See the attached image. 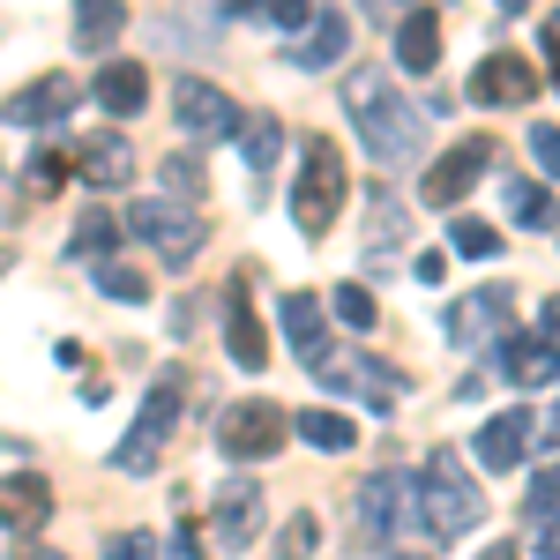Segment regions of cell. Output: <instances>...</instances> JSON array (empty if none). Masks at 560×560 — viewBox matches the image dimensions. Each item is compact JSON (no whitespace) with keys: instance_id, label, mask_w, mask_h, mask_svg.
Segmentation results:
<instances>
[{"instance_id":"cell-8","label":"cell","mask_w":560,"mask_h":560,"mask_svg":"<svg viewBox=\"0 0 560 560\" xmlns=\"http://www.w3.org/2000/svg\"><path fill=\"white\" fill-rule=\"evenodd\" d=\"M173 120H179V135H195V142H224V135H240V105L217 83H202V75H179Z\"/></svg>"},{"instance_id":"cell-14","label":"cell","mask_w":560,"mask_h":560,"mask_svg":"<svg viewBox=\"0 0 560 560\" xmlns=\"http://www.w3.org/2000/svg\"><path fill=\"white\" fill-rule=\"evenodd\" d=\"M411 501V478H396V471H374L366 486H359V538L366 546H388V530H396V509Z\"/></svg>"},{"instance_id":"cell-47","label":"cell","mask_w":560,"mask_h":560,"mask_svg":"<svg viewBox=\"0 0 560 560\" xmlns=\"http://www.w3.org/2000/svg\"><path fill=\"white\" fill-rule=\"evenodd\" d=\"M23 560H52V553H23Z\"/></svg>"},{"instance_id":"cell-6","label":"cell","mask_w":560,"mask_h":560,"mask_svg":"<svg viewBox=\"0 0 560 560\" xmlns=\"http://www.w3.org/2000/svg\"><path fill=\"white\" fill-rule=\"evenodd\" d=\"M128 232L142 240V247H158V261H173V269H179V261H195V255H202V240H210V224L187 210V202H165V195H158V202H135Z\"/></svg>"},{"instance_id":"cell-37","label":"cell","mask_w":560,"mask_h":560,"mask_svg":"<svg viewBox=\"0 0 560 560\" xmlns=\"http://www.w3.org/2000/svg\"><path fill=\"white\" fill-rule=\"evenodd\" d=\"M165 187L173 195H202V165L195 158H165Z\"/></svg>"},{"instance_id":"cell-40","label":"cell","mask_w":560,"mask_h":560,"mask_svg":"<svg viewBox=\"0 0 560 560\" xmlns=\"http://www.w3.org/2000/svg\"><path fill=\"white\" fill-rule=\"evenodd\" d=\"M165 560H202V538H195V523H179L173 538H165Z\"/></svg>"},{"instance_id":"cell-38","label":"cell","mask_w":560,"mask_h":560,"mask_svg":"<svg viewBox=\"0 0 560 560\" xmlns=\"http://www.w3.org/2000/svg\"><path fill=\"white\" fill-rule=\"evenodd\" d=\"M366 210H374V240H396V232H404V217H396V195H382V187H374V202H366Z\"/></svg>"},{"instance_id":"cell-24","label":"cell","mask_w":560,"mask_h":560,"mask_svg":"<svg viewBox=\"0 0 560 560\" xmlns=\"http://www.w3.org/2000/svg\"><path fill=\"white\" fill-rule=\"evenodd\" d=\"M128 31V0H75V45L105 52V45Z\"/></svg>"},{"instance_id":"cell-18","label":"cell","mask_w":560,"mask_h":560,"mask_svg":"<svg viewBox=\"0 0 560 560\" xmlns=\"http://www.w3.org/2000/svg\"><path fill=\"white\" fill-rule=\"evenodd\" d=\"M523 448H530V411H501V419L478 427V464L486 471H516Z\"/></svg>"},{"instance_id":"cell-29","label":"cell","mask_w":560,"mask_h":560,"mask_svg":"<svg viewBox=\"0 0 560 560\" xmlns=\"http://www.w3.org/2000/svg\"><path fill=\"white\" fill-rule=\"evenodd\" d=\"M448 240H456V255H471V261L501 255V232H493V224H478V217H456V224H448Z\"/></svg>"},{"instance_id":"cell-43","label":"cell","mask_w":560,"mask_h":560,"mask_svg":"<svg viewBox=\"0 0 560 560\" xmlns=\"http://www.w3.org/2000/svg\"><path fill=\"white\" fill-rule=\"evenodd\" d=\"M538 560H560V523H546V538H538Z\"/></svg>"},{"instance_id":"cell-17","label":"cell","mask_w":560,"mask_h":560,"mask_svg":"<svg viewBox=\"0 0 560 560\" xmlns=\"http://www.w3.org/2000/svg\"><path fill=\"white\" fill-rule=\"evenodd\" d=\"M224 351L240 359V374L269 366V345H261V322H255V306H247V284H232V300H224Z\"/></svg>"},{"instance_id":"cell-2","label":"cell","mask_w":560,"mask_h":560,"mask_svg":"<svg viewBox=\"0 0 560 560\" xmlns=\"http://www.w3.org/2000/svg\"><path fill=\"white\" fill-rule=\"evenodd\" d=\"M411 516L427 523L433 546H448V538H464L478 516H486V501H478V486L464 478V464L441 448V456H427L419 464V478H411Z\"/></svg>"},{"instance_id":"cell-10","label":"cell","mask_w":560,"mask_h":560,"mask_svg":"<svg viewBox=\"0 0 560 560\" xmlns=\"http://www.w3.org/2000/svg\"><path fill=\"white\" fill-rule=\"evenodd\" d=\"M486 165H493V142H486V135H478V142H456V150H448V158L419 179V195H427L433 210H456L478 179H486Z\"/></svg>"},{"instance_id":"cell-42","label":"cell","mask_w":560,"mask_h":560,"mask_svg":"<svg viewBox=\"0 0 560 560\" xmlns=\"http://www.w3.org/2000/svg\"><path fill=\"white\" fill-rule=\"evenodd\" d=\"M441 269H448V255H433V247H427V255H419V284H441Z\"/></svg>"},{"instance_id":"cell-28","label":"cell","mask_w":560,"mask_h":560,"mask_svg":"<svg viewBox=\"0 0 560 560\" xmlns=\"http://www.w3.org/2000/svg\"><path fill=\"white\" fill-rule=\"evenodd\" d=\"M509 210H516V224H530V232H546V224H560L553 195H546V187H530V179H516V187H509Z\"/></svg>"},{"instance_id":"cell-27","label":"cell","mask_w":560,"mask_h":560,"mask_svg":"<svg viewBox=\"0 0 560 560\" xmlns=\"http://www.w3.org/2000/svg\"><path fill=\"white\" fill-rule=\"evenodd\" d=\"M277 150H284V128H277L269 113H255V120H247V173L269 179L277 173Z\"/></svg>"},{"instance_id":"cell-13","label":"cell","mask_w":560,"mask_h":560,"mask_svg":"<svg viewBox=\"0 0 560 560\" xmlns=\"http://www.w3.org/2000/svg\"><path fill=\"white\" fill-rule=\"evenodd\" d=\"M75 97H83V90L68 83V75H38V83H23L0 105V120H8V128H52V120L75 113Z\"/></svg>"},{"instance_id":"cell-1","label":"cell","mask_w":560,"mask_h":560,"mask_svg":"<svg viewBox=\"0 0 560 560\" xmlns=\"http://www.w3.org/2000/svg\"><path fill=\"white\" fill-rule=\"evenodd\" d=\"M345 113H351V128H359L374 165H411L427 150V113L411 97H396V83L374 75V68H359L345 83Z\"/></svg>"},{"instance_id":"cell-16","label":"cell","mask_w":560,"mask_h":560,"mask_svg":"<svg viewBox=\"0 0 560 560\" xmlns=\"http://www.w3.org/2000/svg\"><path fill=\"white\" fill-rule=\"evenodd\" d=\"M345 52H351V23L337 8H314V15H306V38H292L284 60H292V68H337Z\"/></svg>"},{"instance_id":"cell-44","label":"cell","mask_w":560,"mask_h":560,"mask_svg":"<svg viewBox=\"0 0 560 560\" xmlns=\"http://www.w3.org/2000/svg\"><path fill=\"white\" fill-rule=\"evenodd\" d=\"M486 560H516V546H486Z\"/></svg>"},{"instance_id":"cell-9","label":"cell","mask_w":560,"mask_h":560,"mask_svg":"<svg viewBox=\"0 0 560 560\" xmlns=\"http://www.w3.org/2000/svg\"><path fill=\"white\" fill-rule=\"evenodd\" d=\"M516 329V292L509 284H486L478 300L448 306V345H501Z\"/></svg>"},{"instance_id":"cell-41","label":"cell","mask_w":560,"mask_h":560,"mask_svg":"<svg viewBox=\"0 0 560 560\" xmlns=\"http://www.w3.org/2000/svg\"><path fill=\"white\" fill-rule=\"evenodd\" d=\"M538 337L560 351V300H546V314H538Z\"/></svg>"},{"instance_id":"cell-11","label":"cell","mask_w":560,"mask_h":560,"mask_svg":"<svg viewBox=\"0 0 560 560\" xmlns=\"http://www.w3.org/2000/svg\"><path fill=\"white\" fill-rule=\"evenodd\" d=\"M471 105H523V97H538V68L523 60V52H486L471 68V83H464Z\"/></svg>"},{"instance_id":"cell-45","label":"cell","mask_w":560,"mask_h":560,"mask_svg":"<svg viewBox=\"0 0 560 560\" xmlns=\"http://www.w3.org/2000/svg\"><path fill=\"white\" fill-rule=\"evenodd\" d=\"M501 8H509V15H523V8H530V0H501Z\"/></svg>"},{"instance_id":"cell-25","label":"cell","mask_w":560,"mask_h":560,"mask_svg":"<svg viewBox=\"0 0 560 560\" xmlns=\"http://www.w3.org/2000/svg\"><path fill=\"white\" fill-rule=\"evenodd\" d=\"M292 433H300V441H314V448H359V427H351V419H337V411H300V419H292Z\"/></svg>"},{"instance_id":"cell-35","label":"cell","mask_w":560,"mask_h":560,"mask_svg":"<svg viewBox=\"0 0 560 560\" xmlns=\"http://www.w3.org/2000/svg\"><path fill=\"white\" fill-rule=\"evenodd\" d=\"M530 158H538V173H546V179H560V128H553V120L530 128Z\"/></svg>"},{"instance_id":"cell-36","label":"cell","mask_w":560,"mask_h":560,"mask_svg":"<svg viewBox=\"0 0 560 560\" xmlns=\"http://www.w3.org/2000/svg\"><path fill=\"white\" fill-rule=\"evenodd\" d=\"M105 560H158V546H150V530H113Z\"/></svg>"},{"instance_id":"cell-19","label":"cell","mask_w":560,"mask_h":560,"mask_svg":"<svg viewBox=\"0 0 560 560\" xmlns=\"http://www.w3.org/2000/svg\"><path fill=\"white\" fill-rule=\"evenodd\" d=\"M396 68H404V75H433V68H441V15H433V8H419V15L396 23Z\"/></svg>"},{"instance_id":"cell-33","label":"cell","mask_w":560,"mask_h":560,"mask_svg":"<svg viewBox=\"0 0 560 560\" xmlns=\"http://www.w3.org/2000/svg\"><path fill=\"white\" fill-rule=\"evenodd\" d=\"M240 8L261 15V23H277V31H306V15H314L306 0H240Z\"/></svg>"},{"instance_id":"cell-23","label":"cell","mask_w":560,"mask_h":560,"mask_svg":"<svg viewBox=\"0 0 560 560\" xmlns=\"http://www.w3.org/2000/svg\"><path fill=\"white\" fill-rule=\"evenodd\" d=\"M277 322H284V337H292V351H300V366H314V359L329 351V322H322V300H306V292H292V300L277 306Z\"/></svg>"},{"instance_id":"cell-30","label":"cell","mask_w":560,"mask_h":560,"mask_svg":"<svg viewBox=\"0 0 560 560\" xmlns=\"http://www.w3.org/2000/svg\"><path fill=\"white\" fill-rule=\"evenodd\" d=\"M523 509H530V523H538V530H546V523H560V464H546V471L530 478V501H523Z\"/></svg>"},{"instance_id":"cell-21","label":"cell","mask_w":560,"mask_h":560,"mask_svg":"<svg viewBox=\"0 0 560 560\" xmlns=\"http://www.w3.org/2000/svg\"><path fill=\"white\" fill-rule=\"evenodd\" d=\"M75 173H83L90 187H128L135 179V150L120 142V135H90V142H75Z\"/></svg>"},{"instance_id":"cell-4","label":"cell","mask_w":560,"mask_h":560,"mask_svg":"<svg viewBox=\"0 0 560 560\" xmlns=\"http://www.w3.org/2000/svg\"><path fill=\"white\" fill-rule=\"evenodd\" d=\"M179 366H165L158 382H150V396H142V411H135V427L120 433V448H113V464L128 478H150L158 471V456H165V441L179 433V411H187V396H179Z\"/></svg>"},{"instance_id":"cell-15","label":"cell","mask_w":560,"mask_h":560,"mask_svg":"<svg viewBox=\"0 0 560 560\" xmlns=\"http://www.w3.org/2000/svg\"><path fill=\"white\" fill-rule=\"evenodd\" d=\"M45 516H52V486H45L38 471L23 478H0V523L15 530V538H38Z\"/></svg>"},{"instance_id":"cell-32","label":"cell","mask_w":560,"mask_h":560,"mask_svg":"<svg viewBox=\"0 0 560 560\" xmlns=\"http://www.w3.org/2000/svg\"><path fill=\"white\" fill-rule=\"evenodd\" d=\"M314 546H322V523L314 516H292L284 530H277V560H306Z\"/></svg>"},{"instance_id":"cell-39","label":"cell","mask_w":560,"mask_h":560,"mask_svg":"<svg viewBox=\"0 0 560 560\" xmlns=\"http://www.w3.org/2000/svg\"><path fill=\"white\" fill-rule=\"evenodd\" d=\"M75 173V165H68V158H60V150H45L38 165H31V179H38V187H60V179Z\"/></svg>"},{"instance_id":"cell-46","label":"cell","mask_w":560,"mask_h":560,"mask_svg":"<svg viewBox=\"0 0 560 560\" xmlns=\"http://www.w3.org/2000/svg\"><path fill=\"white\" fill-rule=\"evenodd\" d=\"M388 560H427V553H388Z\"/></svg>"},{"instance_id":"cell-34","label":"cell","mask_w":560,"mask_h":560,"mask_svg":"<svg viewBox=\"0 0 560 560\" xmlns=\"http://www.w3.org/2000/svg\"><path fill=\"white\" fill-rule=\"evenodd\" d=\"M113 232H120V217L90 210L83 224H75V255H105V247H113Z\"/></svg>"},{"instance_id":"cell-12","label":"cell","mask_w":560,"mask_h":560,"mask_svg":"<svg viewBox=\"0 0 560 560\" xmlns=\"http://www.w3.org/2000/svg\"><path fill=\"white\" fill-rule=\"evenodd\" d=\"M261 538V486L255 478H224L217 486V546L224 553H247Z\"/></svg>"},{"instance_id":"cell-31","label":"cell","mask_w":560,"mask_h":560,"mask_svg":"<svg viewBox=\"0 0 560 560\" xmlns=\"http://www.w3.org/2000/svg\"><path fill=\"white\" fill-rule=\"evenodd\" d=\"M329 314H337L345 329H374V292H366V284H337Z\"/></svg>"},{"instance_id":"cell-3","label":"cell","mask_w":560,"mask_h":560,"mask_svg":"<svg viewBox=\"0 0 560 560\" xmlns=\"http://www.w3.org/2000/svg\"><path fill=\"white\" fill-rule=\"evenodd\" d=\"M345 195H351L345 150H337L329 135H306L300 187H292V224H300V240H329V224H337V210H345Z\"/></svg>"},{"instance_id":"cell-26","label":"cell","mask_w":560,"mask_h":560,"mask_svg":"<svg viewBox=\"0 0 560 560\" xmlns=\"http://www.w3.org/2000/svg\"><path fill=\"white\" fill-rule=\"evenodd\" d=\"M90 277H97V292H105V300H120V306H142V300H150V277H142V269H128V261H97Z\"/></svg>"},{"instance_id":"cell-48","label":"cell","mask_w":560,"mask_h":560,"mask_svg":"<svg viewBox=\"0 0 560 560\" xmlns=\"http://www.w3.org/2000/svg\"><path fill=\"white\" fill-rule=\"evenodd\" d=\"M553 38H560V15H553Z\"/></svg>"},{"instance_id":"cell-5","label":"cell","mask_w":560,"mask_h":560,"mask_svg":"<svg viewBox=\"0 0 560 560\" xmlns=\"http://www.w3.org/2000/svg\"><path fill=\"white\" fill-rule=\"evenodd\" d=\"M306 374H314L322 388H351V396H366V411H382V419L411 396V382H404L388 359H374V351H322Z\"/></svg>"},{"instance_id":"cell-22","label":"cell","mask_w":560,"mask_h":560,"mask_svg":"<svg viewBox=\"0 0 560 560\" xmlns=\"http://www.w3.org/2000/svg\"><path fill=\"white\" fill-rule=\"evenodd\" d=\"M501 374L516 388H538V382L560 374V351L546 345V337H516V329H509V337H501Z\"/></svg>"},{"instance_id":"cell-7","label":"cell","mask_w":560,"mask_h":560,"mask_svg":"<svg viewBox=\"0 0 560 560\" xmlns=\"http://www.w3.org/2000/svg\"><path fill=\"white\" fill-rule=\"evenodd\" d=\"M284 433H292V419H284L269 396H240V404L217 419V448H224L232 464H261V456L284 448Z\"/></svg>"},{"instance_id":"cell-20","label":"cell","mask_w":560,"mask_h":560,"mask_svg":"<svg viewBox=\"0 0 560 560\" xmlns=\"http://www.w3.org/2000/svg\"><path fill=\"white\" fill-rule=\"evenodd\" d=\"M90 97H97L113 120H128V113L150 105V75H142L135 60H105V68H97V83H90Z\"/></svg>"}]
</instances>
